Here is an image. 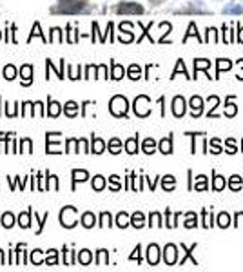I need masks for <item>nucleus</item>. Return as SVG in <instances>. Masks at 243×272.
Instances as JSON below:
<instances>
[{
    "mask_svg": "<svg viewBox=\"0 0 243 272\" xmlns=\"http://www.w3.org/2000/svg\"><path fill=\"white\" fill-rule=\"evenodd\" d=\"M0 223H2L5 229H11V227H13V223H15V216L11 214V212H5V214L2 216V221H0Z\"/></svg>",
    "mask_w": 243,
    "mask_h": 272,
    "instance_id": "obj_37",
    "label": "nucleus"
},
{
    "mask_svg": "<svg viewBox=\"0 0 243 272\" xmlns=\"http://www.w3.org/2000/svg\"><path fill=\"white\" fill-rule=\"evenodd\" d=\"M71 174H73V187L76 182H85V180L89 178V173H87V171H82V169H80V171L78 169H74Z\"/></svg>",
    "mask_w": 243,
    "mask_h": 272,
    "instance_id": "obj_17",
    "label": "nucleus"
},
{
    "mask_svg": "<svg viewBox=\"0 0 243 272\" xmlns=\"http://www.w3.org/2000/svg\"><path fill=\"white\" fill-rule=\"evenodd\" d=\"M142 149L145 154H153V152L156 151V141H154L153 138H145V140H143Z\"/></svg>",
    "mask_w": 243,
    "mask_h": 272,
    "instance_id": "obj_19",
    "label": "nucleus"
},
{
    "mask_svg": "<svg viewBox=\"0 0 243 272\" xmlns=\"http://www.w3.org/2000/svg\"><path fill=\"white\" fill-rule=\"evenodd\" d=\"M185 218H187V220H185V227H187V229H194V227L198 225V216H196L194 212H187Z\"/></svg>",
    "mask_w": 243,
    "mask_h": 272,
    "instance_id": "obj_33",
    "label": "nucleus"
},
{
    "mask_svg": "<svg viewBox=\"0 0 243 272\" xmlns=\"http://www.w3.org/2000/svg\"><path fill=\"white\" fill-rule=\"evenodd\" d=\"M100 220V227H111V214L109 212H102Z\"/></svg>",
    "mask_w": 243,
    "mask_h": 272,
    "instance_id": "obj_49",
    "label": "nucleus"
},
{
    "mask_svg": "<svg viewBox=\"0 0 243 272\" xmlns=\"http://www.w3.org/2000/svg\"><path fill=\"white\" fill-rule=\"evenodd\" d=\"M78 141H80V145H82V149H84V152H89L91 151L89 147H87V141H85V140H78Z\"/></svg>",
    "mask_w": 243,
    "mask_h": 272,
    "instance_id": "obj_58",
    "label": "nucleus"
},
{
    "mask_svg": "<svg viewBox=\"0 0 243 272\" xmlns=\"http://www.w3.org/2000/svg\"><path fill=\"white\" fill-rule=\"evenodd\" d=\"M242 176H238V174H234V176H231V180H229V187L233 189V191H240L242 189Z\"/></svg>",
    "mask_w": 243,
    "mask_h": 272,
    "instance_id": "obj_31",
    "label": "nucleus"
},
{
    "mask_svg": "<svg viewBox=\"0 0 243 272\" xmlns=\"http://www.w3.org/2000/svg\"><path fill=\"white\" fill-rule=\"evenodd\" d=\"M131 178H132V182H134V180H136V174L132 173V174H131ZM131 189H132V191H138V187H136V183H132V187H131Z\"/></svg>",
    "mask_w": 243,
    "mask_h": 272,
    "instance_id": "obj_60",
    "label": "nucleus"
},
{
    "mask_svg": "<svg viewBox=\"0 0 243 272\" xmlns=\"http://www.w3.org/2000/svg\"><path fill=\"white\" fill-rule=\"evenodd\" d=\"M60 223L65 229H71V227L76 225V207H63L60 210Z\"/></svg>",
    "mask_w": 243,
    "mask_h": 272,
    "instance_id": "obj_2",
    "label": "nucleus"
},
{
    "mask_svg": "<svg viewBox=\"0 0 243 272\" xmlns=\"http://www.w3.org/2000/svg\"><path fill=\"white\" fill-rule=\"evenodd\" d=\"M46 263H48V265H57V263H59V258H57V251H55V249L48 251V258H46Z\"/></svg>",
    "mask_w": 243,
    "mask_h": 272,
    "instance_id": "obj_44",
    "label": "nucleus"
},
{
    "mask_svg": "<svg viewBox=\"0 0 243 272\" xmlns=\"http://www.w3.org/2000/svg\"><path fill=\"white\" fill-rule=\"evenodd\" d=\"M182 249H183V251H185V256L180 260V265H183V263L187 262L189 258H190V260H192V265H198V262H196L194 258H192V251H194V249H196V243H194V245H192V247H190V249H187V247H185V245H182Z\"/></svg>",
    "mask_w": 243,
    "mask_h": 272,
    "instance_id": "obj_22",
    "label": "nucleus"
},
{
    "mask_svg": "<svg viewBox=\"0 0 243 272\" xmlns=\"http://www.w3.org/2000/svg\"><path fill=\"white\" fill-rule=\"evenodd\" d=\"M225 145H227V151L231 152V154H234V152L238 151V149H236V141H234L233 138H229L227 143H225Z\"/></svg>",
    "mask_w": 243,
    "mask_h": 272,
    "instance_id": "obj_55",
    "label": "nucleus"
},
{
    "mask_svg": "<svg viewBox=\"0 0 243 272\" xmlns=\"http://www.w3.org/2000/svg\"><path fill=\"white\" fill-rule=\"evenodd\" d=\"M176 185V180L175 176H171V174H167V176H164V180H162V187H164V191H173Z\"/></svg>",
    "mask_w": 243,
    "mask_h": 272,
    "instance_id": "obj_25",
    "label": "nucleus"
},
{
    "mask_svg": "<svg viewBox=\"0 0 243 272\" xmlns=\"http://www.w3.org/2000/svg\"><path fill=\"white\" fill-rule=\"evenodd\" d=\"M85 9L84 2H78V0H65L57 7L59 13H67V15H74V13H80V11Z\"/></svg>",
    "mask_w": 243,
    "mask_h": 272,
    "instance_id": "obj_4",
    "label": "nucleus"
},
{
    "mask_svg": "<svg viewBox=\"0 0 243 272\" xmlns=\"http://www.w3.org/2000/svg\"><path fill=\"white\" fill-rule=\"evenodd\" d=\"M158 149L162 152H164V154H171V152H173V138H164V140L160 141V145H158Z\"/></svg>",
    "mask_w": 243,
    "mask_h": 272,
    "instance_id": "obj_15",
    "label": "nucleus"
},
{
    "mask_svg": "<svg viewBox=\"0 0 243 272\" xmlns=\"http://www.w3.org/2000/svg\"><path fill=\"white\" fill-rule=\"evenodd\" d=\"M164 260H165V263H167V265H175V263L178 262V249H176V245H173V243L165 245Z\"/></svg>",
    "mask_w": 243,
    "mask_h": 272,
    "instance_id": "obj_6",
    "label": "nucleus"
},
{
    "mask_svg": "<svg viewBox=\"0 0 243 272\" xmlns=\"http://www.w3.org/2000/svg\"><path fill=\"white\" fill-rule=\"evenodd\" d=\"M96 221V216L93 214V212H85V214H82V225L85 227V229H91V227L95 225Z\"/></svg>",
    "mask_w": 243,
    "mask_h": 272,
    "instance_id": "obj_20",
    "label": "nucleus"
},
{
    "mask_svg": "<svg viewBox=\"0 0 243 272\" xmlns=\"http://www.w3.org/2000/svg\"><path fill=\"white\" fill-rule=\"evenodd\" d=\"M238 64H240V66H242V68H243V58H242V60H238Z\"/></svg>",
    "mask_w": 243,
    "mask_h": 272,
    "instance_id": "obj_63",
    "label": "nucleus"
},
{
    "mask_svg": "<svg viewBox=\"0 0 243 272\" xmlns=\"http://www.w3.org/2000/svg\"><path fill=\"white\" fill-rule=\"evenodd\" d=\"M109 151H111L113 154H118V152L122 151V141L118 140V138H113V140L109 141Z\"/></svg>",
    "mask_w": 243,
    "mask_h": 272,
    "instance_id": "obj_42",
    "label": "nucleus"
},
{
    "mask_svg": "<svg viewBox=\"0 0 243 272\" xmlns=\"http://www.w3.org/2000/svg\"><path fill=\"white\" fill-rule=\"evenodd\" d=\"M211 225H212L211 214H209V210H203V227H205V229H209Z\"/></svg>",
    "mask_w": 243,
    "mask_h": 272,
    "instance_id": "obj_56",
    "label": "nucleus"
},
{
    "mask_svg": "<svg viewBox=\"0 0 243 272\" xmlns=\"http://www.w3.org/2000/svg\"><path fill=\"white\" fill-rule=\"evenodd\" d=\"M20 152H31V147H33V143H31V140L29 138H24V140L20 141Z\"/></svg>",
    "mask_w": 243,
    "mask_h": 272,
    "instance_id": "obj_47",
    "label": "nucleus"
},
{
    "mask_svg": "<svg viewBox=\"0 0 243 272\" xmlns=\"http://www.w3.org/2000/svg\"><path fill=\"white\" fill-rule=\"evenodd\" d=\"M132 107H134V113H136L140 118H145V116H149V113H151V100H149L145 94H140V96H136Z\"/></svg>",
    "mask_w": 243,
    "mask_h": 272,
    "instance_id": "obj_3",
    "label": "nucleus"
},
{
    "mask_svg": "<svg viewBox=\"0 0 243 272\" xmlns=\"http://www.w3.org/2000/svg\"><path fill=\"white\" fill-rule=\"evenodd\" d=\"M209 68H211V62H209V60H205V58H200V60L196 58V60H194V71H196V74H198V71H200V69L207 71Z\"/></svg>",
    "mask_w": 243,
    "mask_h": 272,
    "instance_id": "obj_29",
    "label": "nucleus"
},
{
    "mask_svg": "<svg viewBox=\"0 0 243 272\" xmlns=\"http://www.w3.org/2000/svg\"><path fill=\"white\" fill-rule=\"evenodd\" d=\"M223 13H225V15H242L243 7H242V5H238V4L225 5V7H223Z\"/></svg>",
    "mask_w": 243,
    "mask_h": 272,
    "instance_id": "obj_24",
    "label": "nucleus"
},
{
    "mask_svg": "<svg viewBox=\"0 0 243 272\" xmlns=\"http://www.w3.org/2000/svg\"><path fill=\"white\" fill-rule=\"evenodd\" d=\"M0 265H4V252L0 251Z\"/></svg>",
    "mask_w": 243,
    "mask_h": 272,
    "instance_id": "obj_61",
    "label": "nucleus"
},
{
    "mask_svg": "<svg viewBox=\"0 0 243 272\" xmlns=\"http://www.w3.org/2000/svg\"><path fill=\"white\" fill-rule=\"evenodd\" d=\"M225 185H227L225 178H223V176H220V174H216V176H214V180H212V189H214V191H223V189H225Z\"/></svg>",
    "mask_w": 243,
    "mask_h": 272,
    "instance_id": "obj_26",
    "label": "nucleus"
},
{
    "mask_svg": "<svg viewBox=\"0 0 243 272\" xmlns=\"http://www.w3.org/2000/svg\"><path fill=\"white\" fill-rule=\"evenodd\" d=\"M233 68V64H231V60H225V58H220L216 62V69H218V74L222 73V71H229V69Z\"/></svg>",
    "mask_w": 243,
    "mask_h": 272,
    "instance_id": "obj_32",
    "label": "nucleus"
},
{
    "mask_svg": "<svg viewBox=\"0 0 243 272\" xmlns=\"http://www.w3.org/2000/svg\"><path fill=\"white\" fill-rule=\"evenodd\" d=\"M31 214H33V210L29 209L27 212H22V214L18 216V225H20L22 229H27V227L31 225Z\"/></svg>",
    "mask_w": 243,
    "mask_h": 272,
    "instance_id": "obj_12",
    "label": "nucleus"
},
{
    "mask_svg": "<svg viewBox=\"0 0 243 272\" xmlns=\"http://www.w3.org/2000/svg\"><path fill=\"white\" fill-rule=\"evenodd\" d=\"M63 113H65L69 118H74V116L78 115V104H76V102H67V104L63 105Z\"/></svg>",
    "mask_w": 243,
    "mask_h": 272,
    "instance_id": "obj_11",
    "label": "nucleus"
},
{
    "mask_svg": "<svg viewBox=\"0 0 243 272\" xmlns=\"http://www.w3.org/2000/svg\"><path fill=\"white\" fill-rule=\"evenodd\" d=\"M125 151L129 152V154H136L138 152V135L132 136V138H129V140L125 141Z\"/></svg>",
    "mask_w": 243,
    "mask_h": 272,
    "instance_id": "obj_14",
    "label": "nucleus"
},
{
    "mask_svg": "<svg viewBox=\"0 0 243 272\" xmlns=\"http://www.w3.org/2000/svg\"><path fill=\"white\" fill-rule=\"evenodd\" d=\"M0 38H2V33H0Z\"/></svg>",
    "mask_w": 243,
    "mask_h": 272,
    "instance_id": "obj_64",
    "label": "nucleus"
},
{
    "mask_svg": "<svg viewBox=\"0 0 243 272\" xmlns=\"http://www.w3.org/2000/svg\"><path fill=\"white\" fill-rule=\"evenodd\" d=\"M236 111H238L236 104L233 102V98H229V102H225V115L227 116H236Z\"/></svg>",
    "mask_w": 243,
    "mask_h": 272,
    "instance_id": "obj_36",
    "label": "nucleus"
},
{
    "mask_svg": "<svg viewBox=\"0 0 243 272\" xmlns=\"http://www.w3.org/2000/svg\"><path fill=\"white\" fill-rule=\"evenodd\" d=\"M111 69H113V71H111V78H115V80H122V78H123V74H125V69L122 68L120 64H115V62H113L111 64Z\"/></svg>",
    "mask_w": 243,
    "mask_h": 272,
    "instance_id": "obj_13",
    "label": "nucleus"
},
{
    "mask_svg": "<svg viewBox=\"0 0 243 272\" xmlns=\"http://www.w3.org/2000/svg\"><path fill=\"white\" fill-rule=\"evenodd\" d=\"M211 152H214V154H220V152H222V145H220V140H218V138H212L211 140Z\"/></svg>",
    "mask_w": 243,
    "mask_h": 272,
    "instance_id": "obj_48",
    "label": "nucleus"
},
{
    "mask_svg": "<svg viewBox=\"0 0 243 272\" xmlns=\"http://www.w3.org/2000/svg\"><path fill=\"white\" fill-rule=\"evenodd\" d=\"M127 109H129V102H127L125 96H122V94H117V96H113L111 102H109V111H111L115 116H125L127 115Z\"/></svg>",
    "mask_w": 243,
    "mask_h": 272,
    "instance_id": "obj_1",
    "label": "nucleus"
},
{
    "mask_svg": "<svg viewBox=\"0 0 243 272\" xmlns=\"http://www.w3.org/2000/svg\"><path fill=\"white\" fill-rule=\"evenodd\" d=\"M48 218H49V212H46V214H44V218H42V220H38V214H37V212H35V220L38 221V230H37L38 234H40V232H42V227H44V223H46V220H48Z\"/></svg>",
    "mask_w": 243,
    "mask_h": 272,
    "instance_id": "obj_53",
    "label": "nucleus"
},
{
    "mask_svg": "<svg viewBox=\"0 0 243 272\" xmlns=\"http://www.w3.org/2000/svg\"><path fill=\"white\" fill-rule=\"evenodd\" d=\"M91 260H93V254H91L87 249H84V251L78 252V262L82 263V265H89Z\"/></svg>",
    "mask_w": 243,
    "mask_h": 272,
    "instance_id": "obj_28",
    "label": "nucleus"
},
{
    "mask_svg": "<svg viewBox=\"0 0 243 272\" xmlns=\"http://www.w3.org/2000/svg\"><path fill=\"white\" fill-rule=\"evenodd\" d=\"M131 225L136 227V229H142V227L145 225V216H143L142 212H134V214L131 216Z\"/></svg>",
    "mask_w": 243,
    "mask_h": 272,
    "instance_id": "obj_16",
    "label": "nucleus"
},
{
    "mask_svg": "<svg viewBox=\"0 0 243 272\" xmlns=\"http://www.w3.org/2000/svg\"><path fill=\"white\" fill-rule=\"evenodd\" d=\"M109 182H111V189H113V191H120V189H122L120 178H118L117 174H113L111 178H109Z\"/></svg>",
    "mask_w": 243,
    "mask_h": 272,
    "instance_id": "obj_50",
    "label": "nucleus"
},
{
    "mask_svg": "<svg viewBox=\"0 0 243 272\" xmlns=\"http://www.w3.org/2000/svg\"><path fill=\"white\" fill-rule=\"evenodd\" d=\"M53 35H51V37H49V42H63V38H62V29H60V27H53Z\"/></svg>",
    "mask_w": 243,
    "mask_h": 272,
    "instance_id": "obj_41",
    "label": "nucleus"
},
{
    "mask_svg": "<svg viewBox=\"0 0 243 272\" xmlns=\"http://www.w3.org/2000/svg\"><path fill=\"white\" fill-rule=\"evenodd\" d=\"M33 37H40V38H42V42H46V44L49 42L48 38L44 37V33H42V29H40V24H38V22L35 24V26H33V31H31V35H29V42H31Z\"/></svg>",
    "mask_w": 243,
    "mask_h": 272,
    "instance_id": "obj_34",
    "label": "nucleus"
},
{
    "mask_svg": "<svg viewBox=\"0 0 243 272\" xmlns=\"http://www.w3.org/2000/svg\"><path fill=\"white\" fill-rule=\"evenodd\" d=\"M190 109H192V118H198V116L203 113V100L200 96H192L189 102Z\"/></svg>",
    "mask_w": 243,
    "mask_h": 272,
    "instance_id": "obj_8",
    "label": "nucleus"
},
{
    "mask_svg": "<svg viewBox=\"0 0 243 272\" xmlns=\"http://www.w3.org/2000/svg\"><path fill=\"white\" fill-rule=\"evenodd\" d=\"M127 74H129V78L131 80H138L142 76V69H140L138 64H132L131 68H129V71H127Z\"/></svg>",
    "mask_w": 243,
    "mask_h": 272,
    "instance_id": "obj_27",
    "label": "nucleus"
},
{
    "mask_svg": "<svg viewBox=\"0 0 243 272\" xmlns=\"http://www.w3.org/2000/svg\"><path fill=\"white\" fill-rule=\"evenodd\" d=\"M2 76L7 80H13L16 76V68L15 66H11V64H7V66L4 68V71H2Z\"/></svg>",
    "mask_w": 243,
    "mask_h": 272,
    "instance_id": "obj_30",
    "label": "nucleus"
},
{
    "mask_svg": "<svg viewBox=\"0 0 243 272\" xmlns=\"http://www.w3.org/2000/svg\"><path fill=\"white\" fill-rule=\"evenodd\" d=\"M91 151L95 152V154H102V152L106 151V141L102 140V138H93V149Z\"/></svg>",
    "mask_w": 243,
    "mask_h": 272,
    "instance_id": "obj_18",
    "label": "nucleus"
},
{
    "mask_svg": "<svg viewBox=\"0 0 243 272\" xmlns=\"http://www.w3.org/2000/svg\"><path fill=\"white\" fill-rule=\"evenodd\" d=\"M104 187H106V178L100 176V174L95 176V178H93V189H95V191H102Z\"/></svg>",
    "mask_w": 243,
    "mask_h": 272,
    "instance_id": "obj_40",
    "label": "nucleus"
},
{
    "mask_svg": "<svg viewBox=\"0 0 243 272\" xmlns=\"http://www.w3.org/2000/svg\"><path fill=\"white\" fill-rule=\"evenodd\" d=\"M107 260H109L107 251L100 249V251H98V258H96V265H107Z\"/></svg>",
    "mask_w": 243,
    "mask_h": 272,
    "instance_id": "obj_45",
    "label": "nucleus"
},
{
    "mask_svg": "<svg viewBox=\"0 0 243 272\" xmlns=\"http://www.w3.org/2000/svg\"><path fill=\"white\" fill-rule=\"evenodd\" d=\"M60 111H62V107H60L59 102H55V100H49L48 115H49V116H53V118H57V116L60 115Z\"/></svg>",
    "mask_w": 243,
    "mask_h": 272,
    "instance_id": "obj_21",
    "label": "nucleus"
},
{
    "mask_svg": "<svg viewBox=\"0 0 243 272\" xmlns=\"http://www.w3.org/2000/svg\"><path fill=\"white\" fill-rule=\"evenodd\" d=\"M80 141L78 140H74V138H71V140H67V149H65V151L67 152H71V151H76L78 152V149H74V147L78 145Z\"/></svg>",
    "mask_w": 243,
    "mask_h": 272,
    "instance_id": "obj_54",
    "label": "nucleus"
},
{
    "mask_svg": "<svg viewBox=\"0 0 243 272\" xmlns=\"http://www.w3.org/2000/svg\"><path fill=\"white\" fill-rule=\"evenodd\" d=\"M209 104L212 105V109L209 111V116H216L214 113H212V111H214L218 107V104H220V98H218V96H209Z\"/></svg>",
    "mask_w": 243,
    "mask_h": 272,
    "instance_id": "obj_51",
    "label": "nucleus"
},
{
    "mask_svg": "<svg viewBox=\"0 0 243 272\" xmlns=\"http://www.w3.org/2000/svg\"><path fill=\"white\" fill-rule=\"evenodd\" d=\"M147 262H149V265H156V263L160 262V249H158V245H149V249H147Z\"/></svg>",
    "mask_w": 243,
    "mask_h": 272,
    "instance_id": "obj_10",
    "label": "nucleus"
},
{
    "mask_svg": "<svg viewBox=\"0 0 243 272\" xmlns=\"http://www.w3.org/2000/svg\"><path fill=\"white\" fill-rule=\"evenodd\" d=\"M140 251H142V247L136 245V249H134V252H132L131 256H129V260H136V262H142V258H140Z\"/></svg>",
    "mask_w": 243,
    "mask_h": 272,
    "instance_id": "obj_57",
    "label": "nucleus"
},
{
    "mask_svg": "<svg viewBox=\"0 0 243 272\" xmlns=\"http://www.w3.org/2000/svg\"><path fill=\"white\" fill-rule=\"evenodd\" d=\"M187 105V102H185L183 96H175V100H173V113H175L176 118H182V116L185 115V107Z\"/></svg>",
    "mask_w": 243,
    "mask_h": 272,
    "instance_id": "obj_7",
    "label": "nucleus"
},
{
    "mask_svg": "<svg viewBox=\"0 0 243 272\" xmlns=\"http://www.w3.org/2000/svg\"><path fill=\"white\" fill-rule=\"evenodd\" d=\"M117 225L120 227V229H125L127 225H131V216L125 214V212H120V214L117 216Z\"/></svg>",
    "mask_w": 243,
    "mask_h": 272,
    "instance_id": "obj_23",
    "label": "nucleus"
},
{
    "mask_svg": "<svg viewBox=\"0 0 243 272\" xmlns=\"http://www.w3.org/2000/svg\"><path fill=\"white\" fill-rule=\"evenodd\" d=\"M238 78H240V80H243V71H242V73L238 74Z\"/></svg>",
    "mask_w": 243,
    "mask_h": 272,
    "instance_id": "obj_62",
    "label": "nucleus"
},
{
    "mask_svg": "<svg viewBox=\"0 0 243 272\" xmlns=\"http://www.w3.org/2000/svg\"><path fill=\"white\" fill-rule=\"evenodd\" d=\"M238 42L243 44V27L242 26L238 27Z\"/></svg>",
    "mask_w": 243,
    "mask_h": 272,
    "instance_id": "obj_59",
    "label": "nucleus"
},
{
    "mask_svg": "<svg viewBox=\"0 0 243 272\" xmlns=\"http://www.w3.org/2000/svg\"><path fill=\"white\" fill-rule=\"evenodd\" d=\"M117 13H120V15H142L143 7L136 2H125V4L118 5Z\"/></svg>",
    "mask_w": 243,
    "mask_h": 272,
    "instance_id": "obj_5",
    "label": "nucleus"
},
{
    "mask_svg": "<svg viewBox=\"0 0 243 272\" xmlns=\"http://www.w3.org/2000/svg\"><path fill=\"white\" fill-rule=\"evenodd\" d=\"M218 225L222 227V229L229 227L231 225V216H229L227 212H220V214H218Z\"/></svg>",
    "mask_w": 243,
    "mask_h": 272,
    "instance_id": "obj_35",
    "label": "nucleus"
},
{
    "mask_svg": "<svg viewBox=\"0 0 243 272\" xmlns=\"http://www.w3.org/2000/svg\"><path fill=\"white\" fill-rule=\"evenodd\" d=\"M31 263L33 265H42V251H33L31 252Z\"/></svg>",
    "mask_w": 243,
    "mask_h": 272,
    "instance_id": "obj_46",
    "label": "nucleus"
},
{
    "mask_svg": "<svg viewBox=\"0 0 243 272\" xmlns=\"http://www.w3.org/2000/svg\"><path fill=\"white\" fill-rule=\"evenodd\" d=\"M149 225L151 227H162V216L158 214V212H153V214L149 216Z\"/></svg>",
    "mask_w": 243,
    "mask_h": 272,
    "instance_id": "obj_43",
    "label": "nucleus"
},
{
    "mask_svg": "<svg viewBox=\"0 0 243 272\" xmlns=\"http://www.w3.org/2000/svg\"><path fill=\"white\" fill-rule=\"evenodd\" d=\"M20 76H22V84L24 85H29L33 82V66L26 64L20 68Z\"/></svg>",
    "mask_w": 243,
    "mask_h": 272,
    "instance_id": "obj_9",
    "label": "nucleus"
},
{
    "mask_svg": "<svg viewBox=\"0 0 243 272\" xmlns=\"http://www.w3.org/2000/svg\"><path fill=\"white\" fill-rule=\"evenodd\" d=\"M194 189H196V191H207V176H203V174H200V176L196 178Z\"/></svg>",
    "mask_w": 243,
    "mask_h": 272,
    "instance_id": "obj_38",
    "label": "nucleus"
},
{
    "mask_svg": "<svg viewBox=\"0 0 243 272\" xmlns=\"http://www.w3.org/2000/svg\"><path fill=\"white\" fill-rule=\"evenodd\" d=\"M190 37H194V38H198V40H200V35H198V31H196V24H194V22H190V24H189V31H187V35L183 37V42H187Z\"/></svg>",
    "mask_w": 243,
    "mask_h": 272,
    "instance_id": "obj_39",
    "label": "nucleus"
},
{
    "mask_svg": "<svg viewBox=\"0 0 243 272\" xmlns=\"http://www.w3.org/2000/svg\"><path fill=\"white\" fill-rule=\"evenodd\" d=\"M96 78H107V66H98L96 68Z\"/></svg>",
    "mask_w": 243,
    "mask_h": 272,
    "instance_id": "obj_52",
    "label": "nucleus"
}]
</instances>
